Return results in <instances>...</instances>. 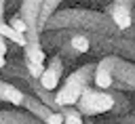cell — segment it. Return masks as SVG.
I'll return each mask as SVG.
<instances>
[{"label": "cell", "instance_id": "1", "mask_svg": "<svg viewBox=\"0 0 135 124\" xmlns=\"http://www.w3.org/2000/svg\"><path fill=\"white\" fill-rule=\"evenodd\" d=\"M89 29L95 34H118V27L112 23V19L108 17V13H95V11H63L59 13V8L46 19L44 29Z\"/></svg>", "mask_w": 135, "mask_h": 124}, {"label": "cell", "instance_id": "2", "mask_svg": "<svg viewBox=\"0 0 135 124\" xmlns=\"http://www.w3.org/2000/svg\"><path fill=\"white\" fill-rule=\"evenodd\" d=\"M95 74V63H86L82 67H78L76 71H72L61 86L55 88V109H59L61 105H76L78 97L82 95V90L89 86V82L93 80Z\"/></svg>", "mask_w": 135, "mask_h": 124}, {"label": "cell", "instance_id": "3", "mask_svg": "<svg viewBox=\"0 0 135 124\" xmlns=\"http://www.w3.org/2000/svg\"><path fill=\"white\" fill-rule=\"evenodd\" d=\"M114 107V97L112 90L108 88H84L82 95L76 101V109L84 116V118H93L99 113H108Z\"/></svg>", "mask_w": 135, "mask_h": 124}, {"label": "cell", "instance_id": "4", "mask_svg": "<svg viewBox=\"0 0 135 124\" xmlns=\"http://www.w3.org/2000/svg\"><path fill=\"white\" fill-rule=\"evenodd\" d=\"M93 46L103 50V53H114L118 57L135 59V40L133 38H116L114 34H110V36H91V48Z\"/></svg>", "mask_w": 135, "mask_h": 124}, {"label": "cell", "instance_id": "5", "mask_svg": "<svg viewBox=\"0 0 135 124\" xmlns=\"http://www.w3.org/2000/svg\"><path fill=\"white\" fill-rule=\"evenodd\" d=\"M133 8L135 0H110L105 13L118 27V32H129L133 27Z\"/></svg>", "mask_w": 135, "mask_h": 124}, {"label": "cell", "instance_id": "6", "mask_svg": "<svg viewBox=\"0 0 135 124\" xmlns=\"http://www.w3.org/2000/svg\"><path fill=\"white\" fill-rule=\"evenodd\" d=\"M44 0H21L19 15L27 23V40H40L42 27H40V11Z\"/></svg>", "mask_w": 135, "mask_h": 124}, {"label": "cell", "instance_id": "7", "mask_svg": "<svg viewBox=\"0 0 135 124\" xmlns=\"http://www.w3.org/2000/svg\"><path fill=\"white\" fill-rule=\"evenodd\" d=\"M112 74H114V86L116 88H131V90H135V63H129L122 57L114 55Z\"/></svg>", "mask_w": 135, "mask_h": 124}, {"label": "cell", "instance_id": "8", "mask_svg": "<svg viewBox=\"0 0 135 124\" xmlns=\"http://www.w3.org/2000/svg\"><path fill=\"white\" fill-rule=\"evenodd\" d=\"M61 76H63V59H61L59 55H55V57H51V61L44 63V71L40 74L38 82L42 84V88L55 90V88L59 86Z\"/></svg>", "mask_w": 135, "mask_h": 124}, {"label": "cell", "instance_id": "9", "mask_svg": "<svg viewBox=\"0 0 135 124\" xmlns=\"http://www.w3.org/2000/svg\"><path fill=\"white\" fill-rule=\"evenodd\" d=\"M112 63H114V55L110 53L108 57H103L99 63H95V74H93V82L97 88H112L114 86V74H112Z\"/></svg>", "mask_w": 135, "mask_h": 124}, {"label": "cell", "instance_id": "10", "mask_svg": "<svg viewBox=\"0 0 135 124\" xmlns=\"http://www.w3.org/2000/svg\"><path fill=\"white\" fill-rule=\"evenodd\" d=\"M0 101L11 103V105H21L23 88L19 84H13V82H6L4 78H0Z\"/></svg>", "mask_w": 135, "mask_h": 124}, {"label": "cell", "instance_id": "11", "mask_svg": "<svg viewBox=\"0 0 135 124\" xmlns=\"http://www.w3.org/2000/svg\"><path fill=\"white\" fill-rule=\"evenodd\" d=\"M30 122H38V118L32 116L30 111H21V109H0V124H30Z\"/></svg>", "mask_w": 135, "mask_h": 124}, {"label": "cell", "instance_id": "12", "mask_svg": "<svg viewBox=\"0 0 135 124\" xmlns=\"http://www.w3.org/2000/svg\"><path fill=\"white\" fill-rule=\"evenodd\" d=\"M0 36H4L6 40H11V42H15L17 46H25L27 44V34H23V32H17L8 21H4V17H0Z\"/></svg>", "mask_w": 135, "mask_h": 124}, {"label": "cell", "instance_id": "13", "mask_svg": "<svg viewBox=\"0 0 135 124\" xmlns=\"http://www.w3.org/2000/svg\"><path fill=\"white\" fill-rule=\"evenodd\" d=\"M68 48H72L76 55H84L91 50V34L86 32H76L72 34V38L68 40Z\"/></svg>", "mask_w": 135, "mask_h": 124}, {"label": "cell", "instance_id": "14", "mask_svg": "<svg viewBox=\"0 0 135 124\" xmlns=\"http://www.w3.org/2000/svg\"><path fill=\"white\" fill-rule=\"evenodd\" d=\"M59 111L63 116V122H68V124H82L84 122V116L76 109V105H61Z\"/></svg>", "mask_w": 135, "mask_h": 124}, {"label": "cell", "instance_id": "15", "mask_svg": "<svg viewBox=\"0 0 135 124\" xmlns=\"http://www.w3.org/2000/svg\"><path fill=\"white\" fill-rule=\"evenodd\" d=\"M63 0H44V4H42V11H40V27L44 29V23H46V19L59 8V4H61Z\"/></svg>", "mask_w": 135, "mask_h": 124}, {"label": "cell", "instance_id": "16", "mask_svg": "<svg viewBox=\"0 0 135 124\" xmlns=\"http://www.w3.org/2000/svg\"><path fill=\"white\" fill-rule=\"evenodd\" d=\"M112 97H114V107H112V111L118 113V116L127 113V111H129V101L124 99V95L118 92V90H112Z\"/></svg>", "mask_w": 135, "mask_h": 124}, {"label": "cell", "instance_id": "17", "mask_svg": "<svg viewBox=\"0 0 135 124\" xmlns=\"http://www.w3.org/2000/svg\"><path fill=\"white\" fill-rule=\"evenodd\" d=\"M8 23H11V25H13L17 32H23V34H27V23H25V19H23L19 13H17V15H13V17L8 19Z\"/></svg>", "mask_w": 135, "mask_h": 124}, {"label": "cell", "instance_id": "18", "mask_svg": "<svg viewBox=\"0 0 135 124\" xmlns=\"http://www.w3.org/2000/svg\"><path fill=\"white\" fill-rule=\"evenodd\" d=\"M6 53H8V46H6V38L0 36V69L6 65Z\"/></svg>", "mask_w": 135, "mask_h": 124}, {"label": "cell", "instance_id": "19", "mask_svg": "<svg viewBox=\"0 0 135 124\" xmlns=\"http://www.w3.org/2000/svg\"><path fill=\"white\" fill-rule=\"evenodd\" d=\"M4 8H6V0H0V17H4Z\"/></svg>", "mask_w": 135, "mask_h": 124}, {"label": "cell", "instance_id": "20", "mask_svg": "<svg viewBox=\"0 0 135 124\" xmlns=\"http://www.w3.org/2000/svg\"><path fill=\"white\" fill-rule=\"evenodd\" d=\"M133 25H135V8H133Z\"/></svg>", "mask_w": 135, "mask_h": 124}, {"label": "cell", "instance_id": "21", "mask_svg": "<svg viewBox=\"0 0 135 124\" xmlns=\"http://www.w3.org/2000/svg\"><path fill=\"white\" fill-rule=\"evenodd\" d=\"M86 2H93V4H95V2H99V0H86Z\"/></svg>", "mask_w": 135, "mask_h": 124}]
</instances>
